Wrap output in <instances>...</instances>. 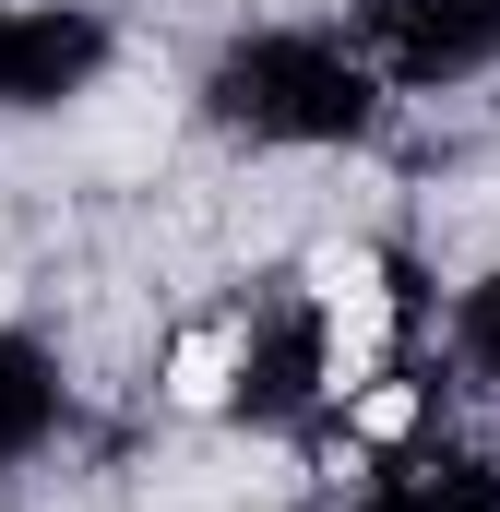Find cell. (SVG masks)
<instances>
[{"mask_svg":"<svg viewBox=\"0 0 500 512\" xmlns=\"http://www.w3.org/2000/svg\"><path fill=\"white\" fill-rule=\"evenodd\" d=\"M381 274L370 262H322V346H334V393L346 382H370V358H381Z\"/></svg>","mask_w":500,"mask_h":512,"instance_id":"obj_1","label":"cell"},{"mask_svg":"<svg viewBox=\"0 0 500 512\" xmlns=\"http://www.w3.org/2000/svg\"><path fill=\"white\" fill-rule=\"evenodd\" d=\"M167 393H179V405H215V393H227V334H191V346L167 358Z\"/></svg>","mask_w":500,"mask_h":512,"instance_id":"obj_2","label":"cell"},{"mask_svg":"<svg viewBox=\"0 0 500 512\" xmlns=\"http://www.w3.org/2000/svg\"><path fill=\"white\" fill-rule=\"evenodd\" d=\"M405 417H417V405H405V393H393V382H370V393H358V429H370V441H393Z\"/></svg>","mask_w":500,"mask_h":512,"instance_id":"obj_3","label":"cell"}]
</instances>
